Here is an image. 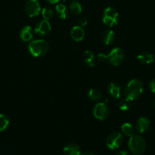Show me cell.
<instances>
[{
	"label": "cell",
	"instance_id": "6da1fadb",
	"mask_svg": "<svg viewBox=\"0 0 155 155\" xmlns=\"http://www.w3.org/2000/svg\"><path fill=\"white\" fill-rule=\"evenodd\" d=\"M144 86L143 83L138 79H133L130 80L125 89V95L126 98L134 101L141 97L143 93Z\"/></svg>",
	"mask_w": 155,
	"mask_h": 155
},
{
	"label": "cell",
	"instance_id": "7a4b0ae2",
	"mask_svg": "<svg viewBox=\"0 0 155 155\" xmlns=\"http://www.w3.org/2000/svg\"><path fill=\"white\" fill-rule=\"evenodd\" d=\"M50 45L44 39H36L30 41L28 45V49L30 54L34 57H41L48 52Z\"/></svg>",
	"mask_w": 155,
	"mask_h": 155
},
{
	"label": "cell",
	"instance_id": "3957f363",
	"mask_svg": "<svg viewBox=\"0 0 155 155\" xmlns=\"http://www.w3.org/2000/svg\"><path fill=\"white\" fill-rule=\"evenodd\" d=\"M129 148L133 154L141 155L146 150L145 139L141 135L134 134L129 141Z\"/></svg>",
	"mask_w": 155,
	"mask_h": 155
},
{
	"label": "cell",
	"instance_id": "277c9868",
	"mask_svg": "<svg viewBox=\"0 0 155 155\" xmlns=\"http://www.w3.org/2000/svg\"><path fill=\"white\" fill-rule=\"evenodd\" d=\"M103 21L106 26L112 27L119 22V13L116 9L112 7H108L103 12Z\"/></svg>",
	"mask_w": 155,
	"mask_h": 155
},
{
	"label": "cell",
	"instance_id": "5b68a950",
	"mask_svg": "<svg viewBox=\"0 0 155 155\" xmlns=\"http://www.w3.org/2000/svg\"><path fill=\"white\" fill-rule=\"evenodd\" d=\"M125 58V52L122 48L116 47L111 50L107 55V60L110 64L119 66L123 62Z\"/></svg>",
	"mask_w": 155,
	"mask_h": 155
},
{
	"label": "cell",
	"instance_id": "8992f818",
	"mask_svg": "<svg viewBox=\"0 0 155 155\" xmlns=\"http://www.w3.org/2000/svg\"><path fill=\"white\" fill-rule=\"evenodd\" d=\"M123 142V136L120 133L114 132L107 137L106 145L109 149L115 150L119 148Z\"/></svg>",
	"mask_w": 155,
	"mask_h": 155
},
{
	"label": "cell",
	"instance_id": "52a82bcc",
	"mask_svg": "<svg viewBox=\"0 0 155 155\" xmlns=\"http://www.w3.org/2000/svg\"><path fill=\"white\" fill-rule=\"evenodd\" d=\"M93 114L94 117L98 119L99 120H104L109 117V110L105 103L98 102L94 105L93 110Z\"/></svg>",
	"mask_w": 155,
	"mask_h": 155
},
{
	"label": "cell",
	"instance_id": "ba28073f",
	"mask_svg": "<svg viewBox=\"0 0 155 155\" xmlns=\"http://www.w3.org/2000/svg\"><path fill=\"white\" fill-rule=\"evenodd\" d=\"M24 10L27 16L33 18L40 14L41 8L38 0H27L24 5Z\"/></svg>",
	"mask_w": 155,
	"mask_h": 155
},
{
	"label": "cell",
	"instance_id": "9c48e42d",
	"mask_svg": "<svg viewBox=\"0 0 155 155\" xmlns=\"http://www.w3.org/2000/svg\"><path fill=\"white\" fill-rule=\"evenodd\" d=\"M51 31V25L47 20H43L40 21L34 28V32L39 36H46L48 35Z\"/></svg>",
	"mask_w": 155,
	"mask_h": 155
},
{
	"label": "cell",
	"instance_id": "30bf717a",
	"mask_svg": "<svg viewBox=\"0 0 155 155\" xmlns=\"http://www.w3.org/2000/svg\"><path fill=\"white\" fill-rule=\"evenodd\" d=\"M108 93L112 98L118 99L122 96V89L121 86L117 83H111L108 86Z\"/></svg>",
	"mask_w": 155,
	"mask_h": 155
},
{
	"label": "cell",
	"instance_id": "8fae6325",
	"mask_svg": "<svg viewBox=\"0 0 155 155\" xmlns=\"http://www.w3.org/2000/svg\"><path fill=\"white\" fill-rule=\"evenodd\" d=\"M150 120L148 118L145 117H141L136 121L135 128H136L137 131L139 132L140 133H145L150 128Z\"/></svg>",
	"mask_w": 155,
	"mask_h": 155
},
{
	"label": "cell",
	"instance_id": "7c38bea8",
	"mask_svg": "<svg viewBox=\"0 0 155 155\" xmlns=\"http://www.w3.org/2000/svg\"><path fill=\"white\" fill-rule=\"evenodd\" d=\"M85 32L83 27L81 26H74L71 30V37L75 42H81L84 39Z\"/></svg>",
	"mask_w": 155,
	"mask_h": 155
},
{
	"label": "cell",
	"instance_id": "4fadbf2b",
	"mask_svg": "<svg viewBox=\"0 0 155 155\" xmlns=\"http://www.w3.org/2000/svg\"><path fill=\"white\" fill-rule=\"evenodd\" d=\"M63 153L65 155H81V149L77 144L69 143L64 147Z\"/></svg>",
	"mask_w": 155,
	"mask_h": 155
},
{
	"label": "cell",
	"instance_id": "5bb4252c",
	"mask_svg": "<svg viewBox=\"0 0 155 155\" xmlns=\"http://www.w3.org/2000/svg\"><path fill=\"white\" fill-rule=\"evenodd\" d=\"M20 37L22 41L25 42H30L33 38V30L30 26H24L20 32Z\"/></svg>",
	"mask_w": 155,
	"mask_h": 155
},
{
	"label": "cell",
	"instance_id": "9a60e30c",
	"mask_svg": "<svg viewBox=\"0 0 155 155\" xmlns=\"http://www.w3.org/2000/svg\"><path fill=\"white\" fill-rule=\"evenodd\" d=\"M137 58L141 63L148 64L154 61V56L149 51H142L138 54Z\"/></svg>",
	"mask_w": 155,
	"mask_h": 155
},
{
	"label": "cell",
	"instance_id": "2e32d148",
	"mask_svg": "<svg viewBox=\"0 0 155 155\" xmlns=\"http://www.w3.org/2000/svg\"><path fill=\"white\" fill-rule=\"evenodd\" d=\"M84 61L88 67H94L96 64V58L94 53L89 50H86L84 53Z\"/></svg>",
	"mask_w": 155,
	"mask_h": 155
},
{
	"label": "cell",
	"instance_id": "e0dca14e",
	"mask_svg": "<svg viewBox=\"0 0 155 155\" xmlns=\"http://www.w3.org/2000/svg\"><path fill=\"white\" fill-rule=\"evenodd\" d=\"M102 39L105 45H111L115 40V33L112 30H105L102 35Z\"/></svg>",
	"mask_w": 155,
	"mask_h": 155
},
{
	"label": "cell",
	"instance_id": "ac0fdd59",
	"mask_svg": "<svg viewBox=\"0 0 155 155\" xmlns=\"http://www.w3.org/2000/svg\"><path fill=\"white\" fill-rule=\"evenodd\" d=\"M69 10L73 15H78L81 14L82 11H83V6H82L81 3L78 1H74L71 2L69 5Z\"/></svg>",
	"mask_w": 155,
	"mask_h": 155
},
{
	"label": "cell",
	"instance_id": "d6986e66",
	"mask_svg": "<svg viewBox=\"0 0 155 155\" xmlns=\"http://www.w3.org/2000/svg\"><path fill=\"white\" fill-rule=\"evenodd\" d=\"M56 12L57 16L61 19H66L68 15V11L66 6L63 4H59L56 7Z\"/></svg>",
	"mask_w": 155,
	"mask_h": 155
},
{
	"label": "cell",
	"instance_id": "ffe728a7",
	"mask_svg": "<svg viewBox=\"0 0 155 155\" xmlns=\"http://www.w3.org/2000/svg\"><path fill=\"white\" fill-rule=\"evenodd\" d=\"M88 98L93 101H99L102 99V93L99 89H91L88 92Z\"/></svg>",
	"mask_w": 155,
	"mask_h": 155
},
{
	"label": "cell",
	"instance_id": "44dd1931",
	"mask_svg": "<svg viewBox=\"0 0 155 155\" xmlns=\"http://www.w3.org/2000/svg\"><path fill=\"white\" fill-rule=\"evenodd\" d=\"M121 130L123 134H125L127 136H129V137L133 136L134 133H135V128H134L133 126L130 123H125V124H123L121 127Z\"/></svg>",
	"mask_w": 155,
	"mask_h": 155
},
{
	"label": "cell",
	"instance_id": "7402d4cb",
	"mask_svg": "<svg viewBox=\"0 0 155 155\" xmlns=\"http://www.w3.org/2000/svg\"><path fill=\"white\" fill-rule=\"evenodd\" d=\"M9 125V119L6 115L0 114V132L4 131Z\"/></svg>",
	"mask_w": 155,
	"mask_h": 155
},
{
	"label": "cell",
	"instance_id": "603a6c76",
	"mask_svg": "<svg viewBox=\"0 0 155 155\" xmlns=\"http://www.w3.org/2000/svg\"><path fill=\"white\" fill-rule=\"evenodd\" d=\"M54 15V12H53V9L50 7H45L43 8L42 10V16L44 20H47L49 21L50 19H51L52 18Z\"/></svg>",
	"mask_w": 155,
	"mask_h": 155
},
{
	"label": "cell",
	"instance_id": "cb8c5ba5",
	"mask_svg": "<svg viewBox=\"0 0 155 155\" xmlns=\"http://www.w3.org/2000/svg\"><path fill=\"white\" fill-rule=\"evenodd\" d=\"M131 100L128 99V98H125L122 99V101H120L119 102V109L122 111H127L129 109L131 108V106H132V102H131Z\"/></svg>",
	"mask_w": 155,
	"mask_h": 155
},
{
	"label": "cell",
	"instance_id": "d4e9b609",
	"mask_svg": "<svg viewBox=\"0 0 155 155\" xmlns=\"http://www.w3.org/2000/svg\"><path fill=\"white\" fill-rule=\"evenodd\" d=\"M78 22L79 26H81V27H83L88 24V19H87V18H85V17H82V18H79Z\"/></svg>",
	"mask_w": 155,
	"mask_h": 155
},
{
	"label": "cell",
	"instance_id": "484cf974",
	"mask_svg": "<svg viewBox=\"0 0 155 155\" xmlns=\"http://www.w3.org/2000/svg\"><path fill=\"white\" fill-rule=\"evenodd\" d=\"M106 60H107V55L104 54L103 53H100L97 55V61H99L100 62H103Z\"/></svg>",
	"mask_w": 155,
	"mask_h": 155
},
{
	"label": "cell",
	"instance_id": "4316f807",
	"mask_svg": "<svg viewBox=\"0 0 155 155\" xmlns=\"http://www.w3.org/2000/svg\"><path fill=\"white\" fill-rule=\"evenodd\" d=\"M149 87H150V91L153 93H155V78L151 80V81L149 83Z\"/></svg>",
	"mask_w": 155,
	"mask_h": 155
},
{
	"label": "cell",
	"instance_id": "83f0119b",
	"mask_svg": "<svg viewBox=\"0 0 155 155\" xmlns=\"http://www.w3.org/2000/svg\"><path fill=\"white\" fill-rule=\"evenodd\" d=\"M46 2H48L50 4H56V3L59 2L60 0H46Z\"/></svg>",
	"mask_w": 155,
	"mask_h": 155
},
{
	"label": "cell",
	"instance_id": "f1b7e54d",
	"mask_svg": "<svg viewBox=\"0 0 155 155\" xmlns=\"http://www.w3.org/2000/svg\"><path fill=\"white\" fill-rule=\"evenodd\" d=\"M116 155H129V153L126 151H121L118 153Z\"/></svg>",
	"mask_w": 155,
	"mask_h": 155
},
{
	"label": "cell",
	"instance_id": "f546056e",
	"mask_svg": "<svg viewBox=\"0 0 155 155\" xmlns=\"http://www.w3.org/2000/svg\"><path fill=\"white\" fill-rule=\"evenodd\" d=\"M81 155H96L94 153L91 152V151H85V152H84L83 154H81Z\"/></svg>",
	"mask_w": 155,
	"mask_h": 155
},
{
	"label": "cell",
	"instance_id": "4dcf8cb0",
	"mask_svg": "<svg viewBox=\"0 0 155 155\" xmlns=\"http://www.w3.org/2000/svg\"><path fill=\"white\" fill-rule=\"evenodd\" d=\"M153 105H154V108H155V100H154V103H153Z\"/></svg>",
	"mask_w": 155,
	"mask_h": 155
}]
</instances>
